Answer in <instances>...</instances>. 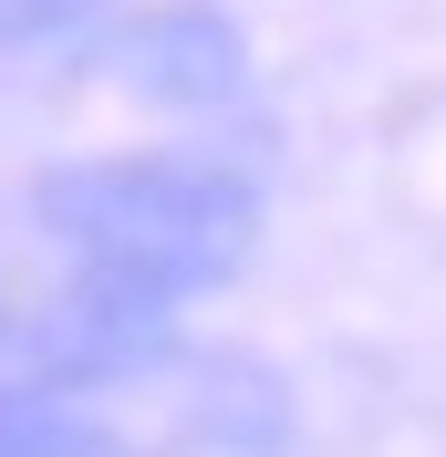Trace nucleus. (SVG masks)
<instances>
[{
    "mask_svg": "<svg viewBox=\"0 0 446 457\" xmlns=\"http://www.w3.org/2000/svg\"><path fill=\"white\" fill-rule=\"evenodd\" d=\"M114 73L156 104H219V94H239V31L219 11H145L114 42Z\"/></svg>",
    "mask_w": 446,
    "mask_h": 457,
    "instance_id": "obj_2",
    "label": "nucleus"
},
{
    "mask_svg": "<svg viewBox=\"0 0 446 457\" xmlns=\"http://www.w3.org/2000/svg\"><path fill=\"white\" fill-rule=\"evenodd\" d=\"M42 228L94 260V281L136 291H187L219 281L250 250V187L228 167H187V156H104V167H53L31 187Z\"/></svg>",
    "mask_w": 446,
    "mask_h": 457,
    "instance_id": "obj_1",
    "label": "nucleus"
},
{
    "mask_svg": "<svg viewBox=\"0 0 446 457\" xmlns=\"http://www.w3.org/2000/svg\"><path fill=\"white\" fill-rule=\"evenodd\" d=\"M0 457H136L125 436L73 395H42V385H0Z\"/></svg>",
    "mask_w": 446,
    "mask_h": 457,
    "instance_id": "obj_4",
    "label": "nucleus"
},
{
    "mask_svg": "<svg viewBox=\"0 0 446 457\" xmlns=\"http://www.w3.org/2000/svg\"><path fill=\"white\" fill-rule=\"evenodd\" d=\"M177 436H197V447H270L280 385L260 364H187L177 374Z\"/></svg>",
    "mask_w": 446,
    "mask_h": 457,
    "instance_id": "obj_3",
    "label": "nucleus"
}]
</instances>
